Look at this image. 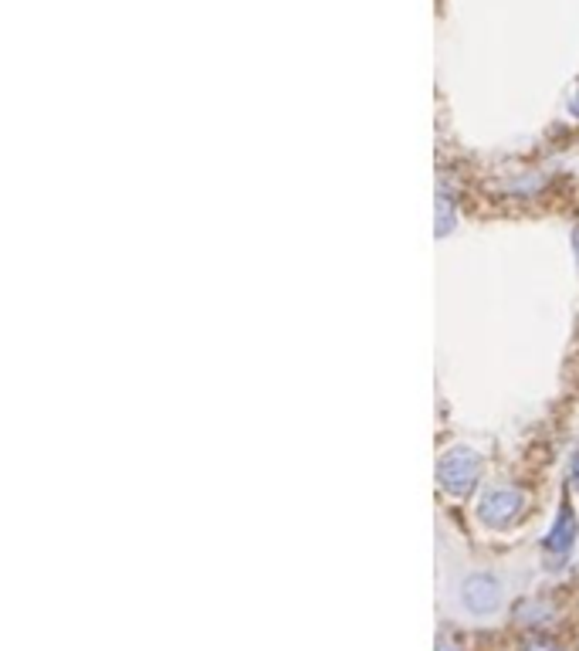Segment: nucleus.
<instances>
[{"mask_svg":"<svg viewBox=\"0 0 579 651\" xmlns=\"http://www.w3.org/2000/svg\"><path fill=\"white\" fill-rule=\"evenodd\" d=\"M461 604L475 617L492 614V611H498V604H502V587H498V581H494L492 573H471L468 581L461 583Z\"/></svg>","mask_w":579,"mask_h":651,"instance_id":"7ed1b4c3","label":"nucleus"},{"mask_svg":"<svg viewBox=\"0 0 579 651\" xmlns=\"http://www.w3.org/2000/svg\"><path fill=\"white\" fill-rule=\"evenodd\" d=\"M518 651H562L559 641H552V638H545V634H532L522 641V648Z\"/></svg>","mask_w":579,"mask_h":651,"instance_id":"0eeeda50","label":"nucleus"},{"mask_svg":"<svg viewBox=\"0 0 579 651\" xmlns=\"http://www.w3.org/2000/svg\"><path fill=\"white\" fill-rule=\"evenodd\" d=\"M481 479V455L471 448H451L437 462V482L447 496H468Z\"/></svg>","mask_w":579,"mask_h":651,"instance_id":"f257e3e1","label":"nucleus"},{"mask_svg":"<svg viewBox=\"0 0 579 651\" xmlns=\"http://www.w3.org/2000/svg\"><path fill=\"white\" fill-rule=\"evenodd\" d=\"M576 258H579V227H576Z\"/></svg>","mask_w":579,"mask_h":651,"instance_id":"9b49d317","label":"nucleus"},{"mask_svg":"<svg viewBox=\"0 0 579 651\" xmlns=\"http://www.w3.org/2000/svg\"><path fill=\"white\" fill-rule=\"evenodd\" d=\"M518 621L528 624V628H545V624H552V617H556V607L542 597H528L518 604Z\"/></svg>","mask_w":579,"mask_h":651,"instance_id":"39448f33","label":"nucleus"},{"mask_svg":"<svg viewBox=\"0 0 579 651\" xmlns=\"http://www.w3.org/2000/svg\"><path fill=\"white\" fill-rule=\"evenodd\" d=\"M569 482H573V489L579 492V448L569 455Z\"/></svg>","mask_w":579,"mask_h":651,"instance_id":"6e6552de","label":"nucleus"},{"mask_svg":"<svg viewBox=\"0 0 579 651\" xmlns=\"http://www.w3.org/2000/svg\"><path fill=\"white\" fill-rule=\"evenodd\" d=\"M522 509H526V496H522L518 489H511V485H498V489H492L488 496L481 499L477 515H481L485 526L505 530V526H511V523L522 515Z\"/></svg>","mask_w":579,"mask_h":651,"instance_id":"f03ea898","label":"nucleus"},{"mask_svg":"<svg viewBox=\"0 0 579 651\" xmlns=\"http://www.w3.org/2000/svg\"><path fill=\"white\" fill-rule=\"evenodd\" d=\"M434 651H461V645L454 641V638L441 634V638H437V648H434Z\"/></svg>","mask_w":579,"mask_h":651,"instance_id":"1a4fd4ad","label":"nucleus"},{"mask_svg":"<svg viewBox=\"0 0 579 651\" xmlns=\"http://www.w3.org/2000/svg\"><path fill=\"white\" fill-rule=\"evenodd\" d=\"M454 214H458V207H454V201H451V190L441 187L437 190V238L451 235V227H454Z\"/></svg>","mask_w":579,"mask_h":651,"instance_id":"423d86ee","label":"nucleus"},{"mask_svg":"<svg viewBox=\"0 0 579 651\" xmlns=\"http://www.w3.org/2000/svg\"><path fill=\"white\" fill-rule=\"evenodd\" d=\"M573 112H576V116H579V95H576V99H573Z\"/></svg>","mask_w":579,"mask_h":651,"instance_id":"9d476101","label":"nucleus"},{"mask_svg":"<svg viewBox=\"0 0 579 651\" xmlns=\"http://www.w3.org/2000/svg\"><path fill=\"white\" fill-rule=\"evenodd\" d=\"M573 543H576V513H573V506H562L556 526L542 540V549L549 560H566L573 553Z\"/></svg>","mask_w":579,"mask_h":651,"instance_id":"20e7f679","label":"nucleus"}]
</instances>
